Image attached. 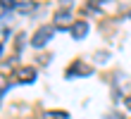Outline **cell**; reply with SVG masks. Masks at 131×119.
<instances>
[{
  "label": "cell",
  "mask_w": 131,
  "mask_h": 119,
  "mask_svg": "<svg viewBox=\"0 0 131 119\" xmlns=\"http://www.w3.org/2000/svg\"><path fill=\"white\" fill-rule=\"evenodd\" d=\"M69 34H72L74 41H83V38H86V34H88V21H83V19L74 21L72 26H69Z\"/></svg>",
  "instance_id": "cell-3"
},
{
  "label": "cell",
  "mask_w": 131,
  "mask_h": 119,
  "mask_svg": "<svg viewBox=\"0 0 131 119\" xmlns=\"http://www.w3.org/2000/svg\"><path fill=\"white\" fill-rule=\"evenodd\" d=\"M36 10V3H31V0H21V3H17V12H34Z\"/></svg>",
  "instance_id": "cell-6"
},
{
  "label": "cell",
  "mask_w": 131,
  "mask_h": 119,
  "mask_svg": "<svg viewBox=\"0 0 131 119\" xmlns=\"http://www.w3.org/2000/svg\"><path fill=\"white\" fill-rule=\"evenodd\" d=\"M105 119H122V114H117V112H112V114H107Z\"/></svg>",
  "instance_id": "cell-9"
},
{
  "label": "cell",
  "mask_w": 131,
  "mask_h": 119,
  "mask_svg": "<svg viewBox=\"0 0 131 119\" xmlns=\"http://www.w3.org/2000/svg\"><path fill=\"white\" fill-rule=\"evenodd\" d=\"M86 74H91V69L83 64V62H74V64L67 69V79H72V76H86Z\"/></svg>",
  "instance_id": "cell-4"
},
{
  "label": "cell",
  "mask_w": 131,
  "mask_h": 119,
  "mask_svg": "<svg viewBox=\"0 0 131 119\" xmlns=\"http://www.w3.org/2000/svg\"><path fill=\"white\" fill-rule=\"evenodd\" d=\"M52 21H55L57 26H64V24L74 21V17H72V12H69V10H57L55 17H52Z\"/></svg>",
  "instance_id": "cell-5"
},
{
  "label": "cell",
  "mask_w": 131,
  "mask_h": 119,
  "mask_svg": "<svg viewBox=\"0 0 131 119\" xmlns=\"http://www.w3.org/2000/svg\"><path fill=\"white\" fill-rule=\"evenodd\" d=\"M0 10H17V3H14V0H0Z\"/></svg>",
  "instance_id": "cell-8"
},
{
  "label": "cell",
  "mask_w": 131,
  "mask_h": 119,
  "mask_svg": "<svg viewBox=\"0 0 131 119\" xmlns=\"http://www.w3.org/2000/svg\"><path fill=\"white\" fill-rule=\"evenodd\" d=\"M124 105H126V110H131V95H126V100H124Z\"/></svg>",
  "instance_id": "cell-10"
},
{
  "label": "cell",
  "mask_w": 131,
  "mask_h": 119,
  "mask_svg": "<svg viewBox=\"0 0 131 119\" xmlns=\"http://www.w3.org/2000/svg\"><path fill=\"white\" fill-rule=\"evenodd\" d=\"M0 57H3V41H0Z\"/></svg>",
  "instance_id": "cell-11"
},
{
  "label": "cell",
  "mask_w": 131,
  "mask_h": 119,
  "mask_svg": "<svg viewBox=\"0 0 131 119\" xmlns=\"http://www.w3.org/2000/svg\"><path fill=\"white\" fill-rule=\"evenodd\" d=\"M36 76H38L36 67H19L14 71V79H17L19 83H31V81H36Z\"/></svg>",
  "instance_id": "cell-2"
},
{
  "label": "cell",
  "mask_w": 131,
  "mask_h": 119,
  "mask_svg": "<svg viewBox=\"0 0 131 119\" xmlns=\"http://www.w3.org/2000/svg\"><path fill=\"white\" fill-rule=\"evenodd\" d=\"M69 114L67 112H62V110H60V112H55V110H48V112H45V119H67Z\"/></svg>",
  "instance_id": "cell-7"
},
{
  "label": "cell",
  "mask_w": 131,
  "mask_h": 119,
  "mask_svg": "<svg viewBox=\"0 0 131 119\" xmlns=\"http://www.w3.org/2000/svg\"><path fill=\"white\" fill-rule=\"evenodd\" d=\"M52 34H55V26H52V24L38 26V29L34 31V36H31V45H34V48H45V45H48V41L52 38Z\"/></svg>",
  "instance_id": "cell-1"
}]
</instances>
